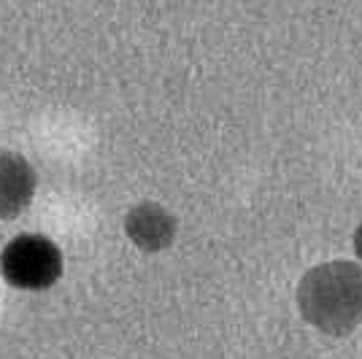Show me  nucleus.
Masks as SVG:
<instances>
[{
    "label": "nucleus",
    "instance_id": "obj_1",
    "mask_svg": "<svg viewBox=\"0 0 362 359\" xmlns=\"http://www.w3.org/2000/svg\"><path fill=\"white\" fill-rule=\"evenodd\" d=\"M300 316L325 335H349L362 324V268L332 259L311 268L298 284Z\"/></svg>",
    "mask_w": 362,
    "mask_h": 359
},
{
    "label": "nucleus",
    "instance_id": "obj_2",
    "mask_svg": "<svg viewBox=\"0 0 362 359\" xmlns=\"http://www.w3.org/2000/svg\"><path fill=\"white\" fill-rule=\"evenodd\" d=\"M0 273L16 289L44 292L62 276V252L54 240L25 233L16 235L0 254Z\"/></svg>",
    "mask_w": 362,
    "mask_h": 359
},
{
    "label": "nucleus",
    "instance_id": "obj_3",
    "mask_svg": "<svg viewBox=\"0 0 362 359\" xmlns=\"http://www.w3.org/2000/svg\"><path fill=\"white\" fill-rule=\"evenodd\" d=\"M179 222L160 203H138L124 216V233L141 252H163L176 238Z\"/></svg>",
    "mask_w": 362,
    "mask_h": 359
},
{
    "label": "nucleus",
    "instance_id": "obj_4",
    "mask_svg": "<svg viewBox=\"0 0 362 359\" xmlns=\"http://www.w3.org/2000/svg\"><path fill=\"white\" fill-rule=\"evenodd\" d=\"M35 170L16 151H0V219H16L30 208Z\"/></svg>",
    "mask_w": 362,
    "mask_h": 359
},
{
    "label": "nucleus",
    "instance_id": "obj_5",
    "mask_svg": "<svg viewBox=\"0 0 362 359\" xmlns=\"http://www.w3.org/2000/svg\"><path fill=\"white\" fill-rule=\"evenodd\" d=\"M354 252H357V257L362 259V225L357 227V233H354Z\"/></svg>",
    "mask_w": 362,
    "mask_h": 359
}]
</instances>
